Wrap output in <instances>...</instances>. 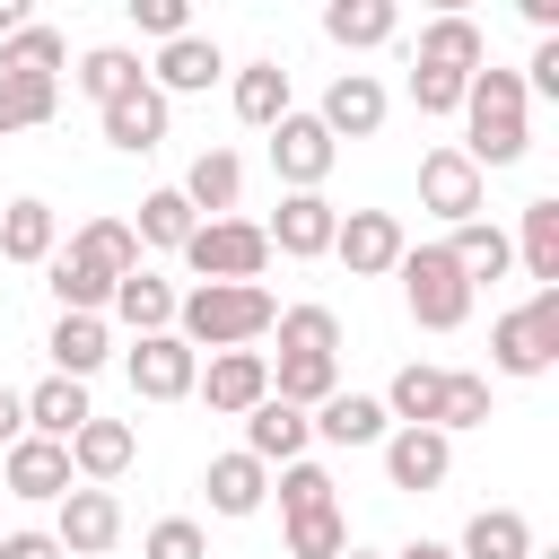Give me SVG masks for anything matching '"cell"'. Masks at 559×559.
<instances>
[{
    "instance_id": "37",
    "label": "cell",
    "mask_w": 559,
    "mask_h": 559,
    "mask_svg": "<svg viewBox=\"0 0 559 559\" xmlns=\"http://www.w3.org/2000/svg\"><path fill=\"white\" fill-rule=\"evenodd\" d=\"M52 105H61V79H17V70H0V140L52 122Z\"/></svg>"
},
{
    "instance_id": "3",
    "label": "cell",
    "mask_w": 559,
    "mask_h": 559,
    "mask_svg": "<svg viewBox=\"0 0 559 559\" xmlns=\"http://www.w3.org/2000/svg\"><path fill=\"white\" fill-rule=\"evenodd\" d=\"M393 271H402V306H411L419 332H463V314H472V280L454 271L445 245H411Z\"/></svg>"
},
{
    "instance_id": "12",
    "label": "cell",
    "mask_w": 559,
    "mask_h": 559,
    "mask_svg": "<svg viewBox=\"0 0 559 559\" xmlns=\"http://www.w3.org/2000/svg\"><path fill=\"white\" fill-rule=\"evenodd\" d=\"M52 542H61L70 559H96V550H114V542H122V498H114V489H70V498H61V524H52Z\"/></svg>"
},
{
    "instance_id": "45",
    "label": "cell",
    "mask_w": 559,
    "mask_h": 559,
    "mask_svg": "<svg viewBox=\"0 0 559 559\" xmlns=\"http://www.w3.org/2000/svg\"><path fill=\"white\" fill-rule=\"evenodd\" d=\"M131 26L157 35V44H175V35H192V9L183 0H131Z\"/></svg>"
},
{
    "instance_id": "35",
    "label": "cell",
    "mask_w": 559,
    "mask_h": 559,
    "mask_svg": "<svg viewBox=\"0 0 559 559\" xmlns=\"http://www.w3.org/2000/svg\"><path fill=\"white\" fill-rule=\"evenodd\" d=\"M140 79H148V61H140V52H122V44H96V52L79 61V87L96 96V114H105L114 96H131Z\"/></svg>"
},
{
    "instance_id": "20",
    "label": "cell",
    "mask_w": 559,
    "mask_h": 559,
    "mask_svg": "<svg viewBox=\"0 0 559 559\" xmlns=\"http://www.w3.org/2000/svg\"><path fill=\"white\" fill-rule=\"evenodd\" d=\"M131 454H140V437H131L122 419H87V428L70 437V472H87V489L122 480V472H131Z\"/></svg>"
},
{
    "instance_id": "39",
    "label": "cell",
    "mask_w": 559,
    "mask_h": 559,
    "mask_svg": "<svg viewBox=\"0 0 559 559\" xmlns=\"http://www.w3.org/2000/svg\"><path fill=\"white\" fill-rule=\"evenodd\" d=\"M192 227H201V218H192V201L166 183V192H148V201H140V227H131V236H140V245H175V253H183V236H192Z\"/></svg>"
},
{
    "instance_id": "46",
    "label": "cell",
    "mask_w": 559,
    "mask_h": 559,
    "mask_svg": "<svg viewBox=\"0 0 559 559\" xmlns=\"http://www.w3.org/2000/svg\"><path fill=\"white\" fill-rule=\"evenodd\" d=\"M0 559H70L52 533H0Z\"/></svg>"
},
{
    "instance_id": "24",
    "label": "cell",
    "mask_w": 559,
    "mask_h": 559,
    "mask_svg": "<svg viewBox=\"0 0 559 559\" xmlns=\"http://www.w3.org/2000/svg\"><path fill=\"white\" fill-rule=\"evenodd\" d=\"M44 349H52V376H70V384H87V376L105 367V349H114V341H105V314H61Z\"/></svg>"
},
{
    "instance_id": "50",
    "label": "cell",
    "mask_w": 559,
    "mask_h": 559,
    "mask_svg": "<svg viewBox=\"0 0 559 559\" xmlns=\"http://www.w3.org/2000/svg\"><path fill=\"white\" fill-rule=\"evenodd\" d=\"M341 559H376V550H341Z\"/></svg>"
},
{
    "instance_id": "14",
    "label": "cell",
    "mask_w": 559,
    "mask_h": 559,
    "mask_svg": "<svg viewBox=\"0 0 559 559\" xmlns=\"http://www.w3.org/2000/svg\"><path fill=\"white\" fill-rule=\"evenodd\" d=\"M218 70H227V52H218L210 35H175V44H166V52L148 61V87H157V96L175 105V96H201V87H210Z\"/></svg>"
},
{
    "instance_id": "40",
    "label": "cell",
    "mask_w": 559,
    "mask_h": 559,
    "mask_svg": "<svg viewBox=\"0 0 559 559\" xmlns=\"http://www.w3.org/2000/svg\"><path fill=\"white\" fill-rule=\"evenodd\" d=\"M52 297H61V314H105L114 280H105V271H87L79 253H52Z\"/></svg>"
},
{
    "instance_id": "32",
    "label": "cell",
    "mask_w": 559,
    "mask_h": 559,
    "mask_svg": "<svg viewBox=\"0 0 559 559\" xmlns=\"http://www.w3.org/2000/svg\"><path fill=\"white\" fill-rule=\"evenodd\" d=\"M70 253H79L87 271H105V280H131V271H140V236H131L122 218H87Z\"/></svg>"
},
{
    "instance_id": "8",
    "label": "cell",
    "mask_w": 559,
    "mask_h": 559,
    "mask_svg": "<svg viewBox=\"0 0 559 559\" xmlns=\"http://www.w3.org/2000/svg\"><path fill=\"white\" fill-rule=\"evenodd\" d=\"M192 384H201V349H183L175 332H148L131 349V393L140 402H183Z\"/></svg>"
},
{
    "instance_id": "30",
    "label": "cell",
    "mask_w": 559,
    "mask_h": 559,
    "mask_svg": "<svg viewBox=\"0 0 559 559\" xmlns=\"http://www.w3.org/2000/svg\"><path fill=\"white\" fill-rule=\"evenodd\" d=\"M515 253H524V271L542 280V288H559V201L542 192V201H524V227L507 236Z\"/></svg>"
},
{
    "instance_id": "19",
    "label": "cell",
    "mask_w": 559,
    "mask_h": 559,
    "mask_svg": "<svg viewBox=\"0 0 559 559\" xmlns=\"http://www.w3.org/2000/svg\"><path fill=\"white\" fill-rule=\"evenodd\" d=\"M87 419H96V411H87V384H70V376H44V384L26 393V437H52V445H70Z\"/></svg>"
},
{
    "instance_id": "44",
    "label": "cell",
    "mask_w": 559,
    "mask_h": 559,
    "mask_svg": "<svg viewBox=\"0 0 559 559\" xmlns=\"http://www.w3.org/2000/svg\"><path fill=\"white\" fill-rule=\"evenodd\" d=\"M148 559H210V542L192 515H166V524H148Z\"/></svg>"
},
{
    "instance_id": "15",
    "label": "cell",
    "mask_w": 559,
    "mask_h": 559,
    "mask_svg": "<svg viewBox=\"0 0 559 559\" xmlns=\"http://www.w3.org/2000/svg\"><path fill=\"white\" fill-rule=\"evenodd\" d=\"M314 122H323L332 140H341V131H349V140H376V131H384V87H376L367 70H341V79L323 87V114H314Z\"/></svg>"
},
{
    "instance_id": "18",
    "label": "cell",
    "mask_w": 559,
    "mask_h": 559,
    "mask_svg": "<svg viewBox=\"0 0 559 559\" xmlns=\"http://www.w3.org/2000/svg\"><path fill=\"white\" fill-rule=\"evenodd\" d=\"M79 480H70V445H52V437H17L9 445V498H70Z\"/></svg>"
},
{
    "instance_id": "27",
    "label": "cell",
    "mask_w": 559,
    "mask_h": 559,
    "mask_svg": "<svg viewBox=\"0 0 559 559\" xmlns=\"http://www.w3.org/2000/svg\"><path fill=\"white\" fill-rule=\"evenodd\" d=\"M105 306H114V314H122L140 341H148V332H175V288H166L157 271H131V280H114V297H105Z\"/></svg>"
},
{
    "instance_id": "13",
    "label": "cell",
    "mask_w": 559,
    "mask_h": 559,
    "mask_svg": "<svg viewBox=\"0 0 559 559\" xmlns=\"http://www.w3.org/2000/svg\"><path fill=\"white\" fill-rule=\"evenodd\" d=\"M454 472V437L445 428H393L384 437V480L393 489H437Z\"/></svg>"
},
{
    "instance_id": "11",
    "label": "cell",
    "mask_w": 559,
    "mask_h": 559,
    "mask_svg": "<svg viewBox=\"0 0 559 559\" xmlns=\"http://www.w3.org/2000/svg\"><path fill=\"white\" fill-rule=\"evenodd\" d=\"M192 393H201L218 419H245V411L271 393V358H262V349H218V358H210V376H201Z\"/></svg>"
},
{
    "instance_id": "43",
    "label": "cell",
    "mask_w": 559,
    "mask_h": 559,
    "mask_svg": "<svg viewBox=\"0 0 559 559\" xmlns=\"http://www.w3.org/2000/svg\"><path fill=\"white\" fill-rule=\"evenodd\" d=\"M280 507H288V515L332 507V472H323V463H280Z\"/></svg>"
},
{
    "instance_id": "5",
    "label": "cell",
    "mask_w": 559,
    "mask_h": 559,
    "mask_svg": "<svg viewBox=\"0 0 559 559\" xmlns=\"http://www.w3.org/2000/svg\"><path fill=\"white\" fill-rule=\"evenodd\" d=\"M183 262H192L201 280H262L271 236H262L253 218H201V227L183 236Z\"/></svg>"
},
{
    "instance_id": "1",
    "label": "cell",
    "mask_w": 559,
    "mask_h": 559,
    "mask_svg": "<svg viewBox=\"0 0 559 559\" xmlns=\"http://www.w3.org/2000/svg\"><path fill=\"white\" fill-rule=\"evenodd\" d=\"M280 323V297L262 280H201L192 297H175V341L183 349H245Z\"/></svg>"
},
{
    "instance_id": "21",
    "label": "cell",
    "mask_w": 559,
    "mask_h": 559,
    "mask_svg": "<svg viewBox=\"0 0 559 559\" xmlns=\"http://www.w3.org/2000/svg\"><path fill=\"white\" fill-rule=\"evenodd\" d=\"M105 140H114V148H131V157H148V148L166 140V96H157L148 79H140L131 96H114V105H105Z\"/></svg>"
},
{
    "instance_id": "47",
    "label": "cell",
    "mask_w": 559,
    "mask_h": 559,
    "mask_svg": "<svg viewBox=\"0 0 559 559\" xmlns=\"http://www.w3.org/2000/svg\"><path fill=\"white\" fill-rule=\"evenodd\" d=\"M17 437H26V393L0 384V445H17Z\"/></svg>"
},
{
    "instance_id": "17",
    "label": "cell",
    "mask_w": 559,
    "mask_h": 559,
    "mask_svg": "<svg viewBox=\"0 0 559 559\" xmlns=\"http://www.w3.org/2000/svg\"><path fill=\"white\" fill-rule=\"evenodd\" d=\"M489 61V44H480V26L463 17V9H445V17H428L419 26V70H445V79H472Z\"/></svg>"
},
{
    "instance_id": "31",
    "label": "cell",
    "mask_w": 559,
    "mask_h": 559,
    "mask_svg": "<svg viewBox=\"0 0 559 559\" xmlns=\"http://www.w3.org/2000/svg\"><path fill=\"white\" fill-rule=\"evenodd\" d=\"M280 114H288V70H280V61H245V70H236V122L271 131Z\"/></svg>"
},
{
    "instance_id": "6",
    "label": "cell",
    "mask_w": 559,
    "mask_h": 559,
    "mask_svg": "<svg viewBox=\"0 0 559 559\" xmlns=\"http://www.w3.org/2000/svg\"><path fill=\"white\" fill-rule=\"evenodd\" d=\"M332 157H341V140H332L314 114H297V105H288V114L271 122V166H280V183H288V192H323Z\"/></svg>"
},
{
    "instance_id": "10",
    "label": "cell",
    "mask_w": 559,
    "mask_h": 559,
    "mask_svg": "<svg viewBox=\"0 0 559 559\" xmlns=\"http://www.w3.org/2000/svg\"><path fill=\"white\" fill-rule=\"evenodd\" d=\"M332 227H341V210L323 201V192H288L280 210H271V253H288V262H314V253H332Z\"/></svg>"
},
{
    "instance_id": "16",
    "label": "cell",
    "mask_w": 559,
    "mask_h": 559,
    "mask_svg": "<svg viewBox=\"0 0 559 559\" xmlns=\"http://www.w3.org/2000/svg\"><path fill=\"white\" fill-rule=\"evenodd\" d=\"M306 437H314L306 411H288V402H271V393L245 411V454H253L262 472H271V463H306Z\"/></svg>"
},
{
    "instance_id": "29",
    "label": "cell",
    "mask_w": 559,
    "mask_h": 559,
    "mask_svg": "<svg viewBox=\"0 0 559 559\" xmlns=\"http://www.w3.org/2000/svg\"><path fill=\"white\" fill-rule=\"evenodd\" d=\"M454 559H533V524L515 515V507H480L472 524H463V550Z\"/></svg>"
},
{
    "instance_id": "22",
    "label": "cell",
    "mask_w": 559,
    "mask_h": 559,
    "mask_svg": "<svg viewBox=\"0 0 559 559\" xmlns=\"http://www.w3.org/2000/svg\"><path fill=\"white\" fill-rule=\"evenodd\" d=\"M175 192L192 201V218H201V210H210V218H227V210H236V192H245V157H236V148H201V157H192V175H183Z\"/></svg>"
},
{
    "instance_id": "41",
    "label": "cell",
    "mask_w": 559,
    "mask_h": 559,
    "mask_svg": "<svg viewBox=\"0 0 559 559\" xmlns=\"http://www.w3.org/2000/svg\"><path fill=\"white\" fill-rule=\"evenodd\" d=\"M341 550H349V524H341V507L288 515V559H341Z\"/></svg>"
},
{
    "instance_id": "48",
    "label": "cell",
    "mask_w": 559,
    "mask_h": 559,
    "mask_svg": "<svg viewBox=\"0 0 559 559\" xmlns=\"http://www.w3.org/2000/svg\"><path fill=\"white\" fill-rule=\"evenodd\" d=\"M17 26H26V0H0V44H9Z\"/></svg>"
},
{
    "instance_id": "34",
    "label": "cell",
    "mask_w": 559,
    "mask_h": 559,
    "mask_svg": "<svg viewBox=\"0 0 559 559\" xmlns=\"http://www.w3.org/2000/svg\"><path fill=\"white\" fill-rule=\"evenodd\" d=\"M393 26H402L393 0H332V9H323V35L349 44V52H358V44H393Z\"/></svg>"
},
{
    "instance_id": "25",
    "label": "cell",
    "mask_w": 559,
    "mask_h": 559,
    "mask_svg": "<svg viewBox=\"0 0 559 559\" xmlns=\"http://www.w3.org/2000/svg\"><path fill=\"white\" fill-rule=\"evenodd\" d=\"M201 489H210V507H218V515H262V498H271V472H262L253 454H218V463L201 472Z\"/></svg>"
},
{
    "instance_id": "23",
    "label": "cell",
    "mask_w": 559,
    "mask_h": 559,
    "mask_svg": "<svg viewBox=\"0 0 559 559\" xmlns=\"http://www.w3.org/2000/svg\"><path fill=\"white\" fill-rule=\"evenodd\" d=\"M323 445H384V402L376 393H332V402H314V419H306Z\"/></svg>"
},
{
    "instance_id": "26",
    "label": "cell",
    "mask_w": 559,
    "mask_h": 559,
    "mask_svg": "<svg viewBox=\"0 0 559 559\" xmlns=\"http://www.w3.org/2000/svg\"><path fill=\"white\" fill-rule=\"evenodd\" d=\"M445 253H454V271L480 288V280H507V262H515V245H507V227H489V218H463L454 236H445Z\"/></svg>"
},
{
    "instance_id": "28",
    "label": "cell",
    "mask_w": 559,
    "mask_h": 559,
    "mask_svg": "<svg viewBox=\"0 0 559 559\" xmlns=\"http://www.w3.org/2000/svg\"><path fill=\"white\" fill-rule=\"evenodd\" d=\"M52 245H61L52 201H9V210H0V253H9V262H52Z\"/></svg>"
},
{
    "instance_id": "42",
    "label": "cell",
    "mask_w": 559,
    "mask_h": 559,
    "mask_svg": "<svg viewBox=\"0 0 559 559\" xmlns=\"http://www.w3.org/2000/svg\"><path fill=\"white\" fill-rule=\"evenodd\" d=\"M437 428H489V376H454L445 367V402H437Z\"/></svg>"
},
{
    "instance_id": "9",
    "label": "cell",
    "mask_w": 559,
    "mask_h": 559,
    "mask_svg": "<svg viewBox=\"0 0 559 559\" xmlns=\"http://www.w3.org/2000/svg\"><path fill=\"white\" fill-rule=\"evenodd\" d=\"M419 201H428L445 227L480 218V166H472L463 148H428V157H419Z\"/></svg>"
},
{
    "instance_id": "49",
    "label": "cell",
    "mask_w": 559,
    "mask_h": 559,
    "mask_svg": "<svg viewBox=\"0 0 559 559\" xmlns=\"http://www.w3.org/2000/svg\"><path fill=\"white\" fill-rule=\"evenodd\" d=\"M393 559H454L445 542H411V550H393Z\"/></svg>"
},
{
    "instance_id": "2",
    "label": "cell",
    "mask_w": 559,
    "mask_h": 559,
    "mask_svg": "<svg viewBox=\"0 0 559 559\" xmlns=\"http://www.w3.org/2000/svg\"><path fill=\"white\" fill-rule=\"evenodd\" d=\"M463 122H472V140H463V157L489 175V166H515L524 157V70H472V87H463Z\"/></svg>"
},
{
    "instance_id": "38",
    "label": "cell",
    "mask_w": 559,
    "mask_h": 559,
    "mask_svg": "<svg viewBox=\"0 0 559 559\" xmlns=\"http://www.w3.org/2000/svg\"><path fill=\"white\" fill-rule=\"evenodd\" d=\"M61 61H70V44H61L52 26H35V17L0 44V70H17V79H61Z\"/></svg>"
},
{
    "instance_id": "33",
    "label": "cell",
    "mask_w": 559,
    "mask_h": 559,
    "mask_svg": "<svg viewBox=\"0 0 559 559\" xmlns=\"http://www.w3.org/2000/svg\"><path fill=\"white\" fill-rule=\"evenodd\" d=\"M437 402H445V367H402L384 384V419L402 428H437Z\"/></svg>"
},
{
    "instance_id": "7",
    "label": "cell",
    "mask_w": 559,
    "mask_h": 559,
    "mask_svg": "<svg viewBox=\"0 0 559 559\" xmlns=\"http://www.w3.org/2000/svg\"><path fill=\"white\" fill-rule=\"evenodd\" d=\"M332 253L349 262V280H376V271H393V262L411 253V236H402L393 210H349V218L332 227Z\"/></svg>"
},
{
    "instance_id": "36",
    "label": "cell",
    "mask_w": 559,
    "mask_h": 559,
    "mask_svg": "<svg viewBox=\"0 0 559 559\" xmlns=\"http://www.w3.org/2000/svg\"><path fill=\"white\" fill-rule=\"evenodd\" d=\"M271 332H280V358H332L341 349V314L332 306H288Z\"/></svg>"
},
{
    "instance_id": "4",
    "label": "cell",
    "mask_w": 559,
    "mask_h": 559,
    "mask_svg": "<svg viewBox=\"0 0 559 559\" xmlns=\"http://www.w3.org/2000/svg\"><path fill=\"white\" fill-rule=\"evenodd\" d=\"M489 358H498V376H550L559 367V288H533V306L498 314Z\"/></svg>"
}]
</instances>
